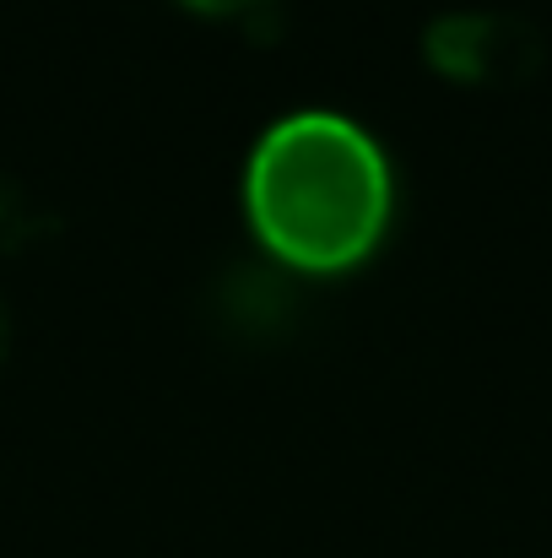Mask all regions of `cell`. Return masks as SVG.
Returning a JSON list of instances; mask_svg holds the SVG:
<instances>
[{
	"mask_svg": "<svg viewBox=\"0 0 552 558\" xmlns=\"http://www.w3.org/2000/svg\"><path fill=\"white\" fill-rule=\"evenodd\" d=\"M244 206L282 260L336 271L379 244L395 206V174L364 120L331 104H304L255 136Z\"/></svg>",
	"mask_w": 552,
	"mask_h": 558,
	"instance_id": "6da1fadb",
	"label": "cell"
},
{
	"mask_svg": "<svg viewBox=\"0 0 552 558\" xmlns=\"http://www.w3.org/2000/svg\"><path fill=\"white\" fill-rule=\"evenodd\" d=\"M189 5H206V11H238V5H249V0H189Z\"/></svg>",
	"mask_w": 552,
	"mask_h": 558,
	"instance_id": "7a4b0ae2",
	"label": "cell"
}]
</instances>
